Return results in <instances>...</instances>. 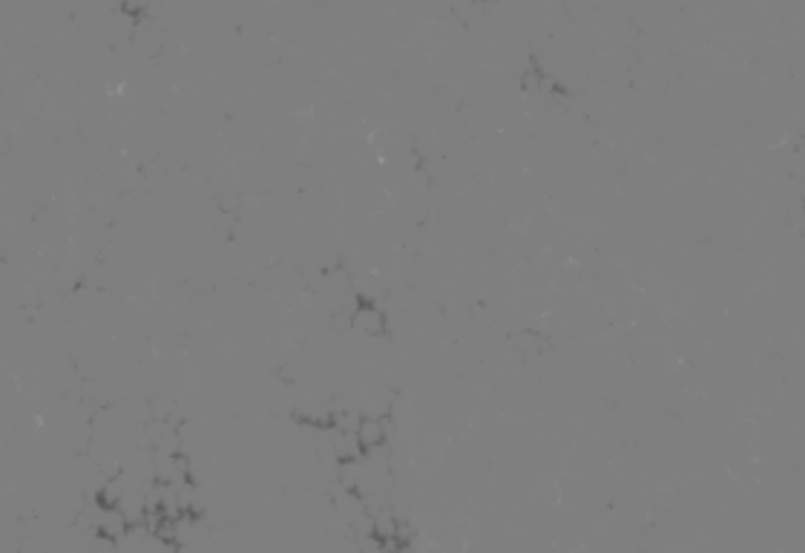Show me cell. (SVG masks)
<instances>
[{
  "mask_svg": "<svg viewBox=\"0 0 805 553\" xmlns=\"http://www.w3.org/2000/svg\"><path fill=\"white\" fill-rule=\"evenodd\" d=\"M351 326L357 331H363V335H368V338L383 335V331H386V315H383V308L377 303L360 300L357 308H354V315H351Z\"/></svg>",
  "mask_w": 805,
  "mask_h": 553,
  "instance_id": "obj_1",
  "label": "cell"
}]
</instances>
